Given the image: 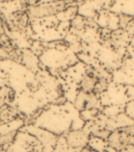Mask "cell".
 I'll return each mask as SVG.
<instances>
[{"label":"cell","mask_w":134,"mask_h":152,"mask_svg":"<svg viewBox=\"0 0 134 152\" xmlns=\"http://www.w3.org/2000/svg\"><path fill=\"white\" fill-rule=\"evenodd\" d=\"M25 65L28 68L34 70V69L37 66V59L36 57L31 52H25V53H22V60Z\"/></svg>","instance_id":"obj_6"},{"label":"cell","mask_w":134,"mask_h":152,"mask_svg":"<svg viewBox=\"0 0 134 152\" xmlns=\"http://www.w3.org/2000/svg\"><path fill=\"white\" fill-rule=\"evenodd\" d=\"M89 136L85 131L75 130L72 131L66 136V142L70 147L79 148L84 147L88 144Z\"/></svg>","instance_id":"obj_2"},{"label":"cell","mask_w":134,"mask_h":152,"mask_svg":"<svg viewBox=\"0 0 134 152\" xmlns=\"http://www.w3.org/2000/svg\"><path fill=\"white\" fill-rule=\"evenodd\" d=\"M96 81L97 76H96L95 75L86 74L83 77L81 83H80L81 91L86 93V94H92V93H93V90H94Z\"/></svg>","instance_id":"obj_3"},{"label":"cell","mask_w":134,"mask_h":152,"mask_svg":"<svg viewBox=\"0 0 134 152\" xmlns=\"http://www.w3.org/2000/svg\"><path fill=\"white\" fill-rule=\"evenodd\" d=\"M7 59H9V52L4 49L3 48L0 47V61L7 60Z\"/></svg>","instance_id":"obj_10"},{"label":"cell","mask_w":134,"mask_h":152,"mask_svg":"<svg viewBox=\"0 0 134 152\" xmlns=\"http://www.w3.org/2000/svg\"><path fill=\"white\" fill-rule=\"evenodd\" d=\"M17 135L16 131H12L10 132L7 133L5 135L0 136V151L7 145L9 144L14 140Z\"/></svg>","instance_id":"obj_7"},{"label":"cell","mask_w":134,"mask_h":152,"mask_svg":"<svg viewBox=\"0 0 134 152\" xmlns=\"http://www.w3.org/2000/svg\"><path fill=\"white\" fill-rule=\"evenodd\" d=\"M17 115L16 109L12 107H2L0 109V124L14 121Z\"/></svg>","instance_id":"obj_4"},{"label":"cell","mask_w":134,"mask_h":152,"mask_svg":"<svg viewBox=\"0 0 134 152\" xmlns=\"http://www.w3.org/2000/svg\"><path fill=\"white\" fill-rule=\"evenodd\" d=\"M14 18L15 20L17 26L19 28H25L28 23V15L27 13L23 11L15 12L14 14Z\"/></svg>","instance_id":"obj_5"},{"label":"cell","mask_w":134,"mask_h":152,"mask_svg":"<svg viewBox=\"0 0 134 152\" xmlns=\"http://www.w3.org/2000/svg\"><path fill=\"white\" fill-rule=\"evenodd\" d=\"M68 5L69 2L66 0H57L36 6H31L28 9V15L33 18H43L53 16L59 12L63 11Z\"/></svg>","instance_id":"obj_1"},{"label":"cell","mask_w":134,"mask_h":152,"mask_svg":"<svg viewBox=\"0 0 134 152\" xmlns=\"http://www.w3.org/2000/svg\"><path fill=\"white\" fill-rule=\"evenodd\" d=\"M88 95V94H86V93L83 92V91H80L78 94L75 102V106L78 109H80V110L85 109V108H86V103H87Z\"/></svg>","instance_id":"obj_8"},{"label":"cell","mask_w":134,"mask_h":152,"mask_svg":"<svg viewBox=\"0 0 134 152\" xmlns=\"http://www.w3.org/2000/svg\"><path fill=\"white\" fill-rule=\"evenodd\" d=\"M127 94L129 95V97L132 99H134V86H131L128 89Z\"/></svg>","instance_id":"obj_11"},{"label":"cell","mask_w":134,"mask_h":152,"mask_svg":"<svg viewBox=\"0 0 134 152\" xmlns=\"http://www.w3.org/2000/svg\"><path fill=\"white\" fill-rule=\"evenodd\" d=\"M86 26L85 18L80 15H76L72 20V26L78 30H82Z\"/></svg>","instance_id":"obj_9"}]
</instances>
